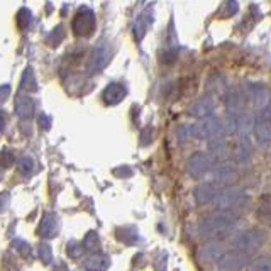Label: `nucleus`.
<instances>
[{
  "label": "nucleus",
  "instance_id": "f257e3e1",
  "mask_svg": "<svg viewBox=\"0 0 271 271\" xmlns=\"http://www.w3.org/2000/svg\"><path fill=\"white\" fill-rule=\"evenodd\" d=\"M239 220V215L236 212L227 211H215L202 217L198 222V234L202 239L217 242V239H222L232 232Z\"/></svg>",
  "mask_w": 271,
  "mask_h": 271
},
{
  "label": "nucleus",
  "instance_id": "f03ea898",
  "mask_svg": "<svg viewBox=\"0 0 271 271\" xmlns=\"http://www.w3.org/2000/svg\"><path fill=\"white\" fill-rule=\"evenodd\" d=\"M251 204V198L239 186H226V188H220L219 195H217L215 205L217 211H227V212H236V211H242L247 205Z\"/></svg>",
  "mask_w": 271,
  "mask_h": 271
},
{
  "label": "nucleus",
  "instance_id": "7ed1b4c3",
  "mask_svg": "<svg viewBox=\"0 0 271 271\" xmlns=\"http://www.w3.org/2000/svg\"><path fill=\"white\" fill-rule=\"evenodd\" d=\"M265 241H266L265 231H261V229L258 227H249L246 229V231L238 232V234L232 238V246H234V249L251 254L254 253V251H258L259 247L265 244Z\"/></svg>",
  "mask_w": 271,
  "mask_h": 271
},
{
  "label": "nucleus",
  "instance_id": "20e7f679",
  "mask_svg": "<svg viewBox=\"0 0 271 271\" xmlns=\"http://www.w3.org/2000/svg\"><path fill=\"white\" fill-rule=\"evenodd\" d=\"M213 165H215V161L207 151H195L186 161V173L198 180V178L205 177L209 171H212L215 168Z\"/></svg>",
  "mask_w": 271,
  "mask_h": 271
},
{
  "label": "nucleus",
  "instance_id": "39448f33",
  "mask_svg": "<svg viewBox=\"0 0 271 271\" xmlns=\"http://www.w3.org/2000/svg\"><path fill=\"white\" fill-rule=\"evenodd\" d=\"M197 134L198 139H205V141H213V139H220V137L227 136V129H226V122L219 117H207V119H202L197 124Z\"/></svg>",
  "mask_w": 271,
  "mask_h": 271
},
{
  "label": "nucleus",
  "instance_id": "423d86ee",
  "mask_svg": "<svg viewBox=\"0 0 271 271\" xmlns=\"http://www.w3.org/2000/svg\"><path fill=\"white\" fill-rule=\"evenodd\" d=\"M213 173V183H217L219 186H234V183L239 180V170L236 166V163H219L212 170Z\"/></svg>",
  "mask_w": 271,
  "mask_h": 271
},
{
  "label": "nucleus",
  "instance_id": "0eeeda50",
  "mask_svg": "<svg viewBox=\"0 0 271 271\" xmlns=\"http://www.w3.org/2000/svg\"><path fill=\"white\" fill-rule=\"evenodd\" d=\"M251 259V254L247 253H242V251H229V253L224 254L220 258V261L217 263V268L220 271H238V270H242L244 266H249Z\"/></svg>",
  "mask_w": 271,
  "mask_h": 271
},
{
  "label": "nucleus",
  "instance_id": "6e6552de",
  "mask_svg": "<svg viewBox=\"0 0 271 271\" xmlns=\"http://www.w3.org/2000/svg\"><path fill=\"white\" fill-rule=\"evenodd\" d=\"M95 29V14L90 9H80L73 19V32L76 36H90Z\"/></svg>",
  "mask_w": 271,
  "mask_h": 271
},
{
  "label": "nucleus",
  "instance_id": "1a4fd4ad",
  "mask_svg": "<svg viewBox=\"0 0 271 271\" xmlns=\"http://www.w3.org/2000/svg\"><path fill=\"white\" fill-rule=\"evenodd\" d=\"M220 192V186L213 181H202L198 183L193 190V198L198 205H207V204H213L215 202L217 195Z\"/></svg>",
  "mask_w": 271,
  "mask_h": 271
},
{
  "label": "nucleus",
  "instance_id": "9d476101",
  "mask_svg": "<svg viewBox=\"0 0 271 271\" xmlns=\"http://www.w3.org/2000/svg\"><path fill=\"white\" fill-rule=\"evenodd\" d=\"M247 97H249V100L253 102V105L256 107L259 112L266 110V107L271 102L270 90L265 85H261V83H253V85L247 87Z\"/></svg>",
  "mask_w": 271,
  "mask_h": 271
},
{
  "label": "nucleus",
  "instance_id": "9b49d317",
  "mask_svg": "<svg viewBox=\"0 0 271 271\" xmlns=\"http://www.w3.org/2000/svg\"><path fill=\"white\" fill-rule=\"evenodd\" d=\"M253 132L259 144H263V146L271 144V117L266 116L265 112H259V116L254 119Z\"/></svg>",
  "mask_w": 271,
  "mask_h": 271
},
{
  "label": "nucleus",
  "instance_id": "f8f14e48",
  "mask_svg": "<svg viewBox=\"0 0 271 271\" xmlns=\"http://www.w3.org/2000/svg\"><path fill=\"white\" fill-rule=\"evenodd\" d=\"M110 58H112V49H110L107 44L98 46L89 61V71L90 73H98V71H102L107 64H109Z\"/></svg>",
  "mask_w": 271,
  "mask_h": 271
},
{
  "label": "nucleus",
  "instance_id": "ddd939ff",
  "mask_svg": "<svg viewBox=\"0 0 271 271\" xmlns=\"http://www.w3.org/2000/svg\"><path fill=\"white\" fill-rule=\"evenodd\" d=\"M213 110H215V98L212 95H204L198 100L190 107V114L197 119H207V117H212Z\"/></svg>",
  "mask_w": 271,
  "mask_h": 271
},
{
  "label": "nucleus",
  "instance_id": "4468645a",
  "mask_svg": "<svg viewBox=\"0 0 271 271\" xmlns=\"http://www.w3.org/2000/svg\"><path fill=\"white\" fill-rule=\"evenodd\" d=\"M58 231H60V220H58V215L55 212H46L41 219V224H39V232L41 238L44 239H53L58 236Z\"/></svg>",
  "mask_w": 271,
  "mask_h": 271
},
{
  "label": "nucleus",
  "instance_id": "2eb2a0df",
  "mask_svg": "<svg viewBox=\"0 0 271 271\" xmlns=\"http://www.w3.org/2000/svg\"><path fill=\"white\" fill-rule=\"evenodd\" d=\"M224 254H226V251L220 242H209L198 249V259L202 263H215L217 265Z\"/></svg>",
  "mask_w": 271,
  "mask_h": 271
},
{
  "label": "nucleus",
  "instance_id": "dca6fc26",
  "mask_svg": "<svg viewBox=\"0 0 271 271\" xmlns=\"http://www.w3.org/2000/svg\"><path fill=\"white\" fill-rule=\"evenodd\" d=\"M125 95H127L125 87L122 85V83L114 82V83H109V85L105 87L104 93H102V98H104V102L107 105H117L124 100Z\"/></svg>",
  "mask_w": 271,
  "mask_h": 271
},
{
  "label": "nucleus",
  "instance_id": "f3484780",
  "mask_svg": "<svg viewBox=\"0 0 271 271\" xmlns=\"http://www.w3.org/2000/svg\"><path fill=\"white\" fill-rule=\"evenodd\" d=\"M209 154L213 158L215 163H224L229 159L231 156V151H229V146H227V141L226 137H220V139H213V141H209Z\"/></svg>",
  "mask_w": 271,
  "mask_h": 271
},
{
  "label": "nucleus",
  "instance_id": "a211bd4d",
  "mask_svg": "<svg viewBox=\"0 0 271 271\" xmlns=\"http://www.w3.org/2000/svg\"><path fill=\"white\" fill-rule=\"evenodd\" d=\"M82 266L85 271H107L110 266V258L102 253H93L83 259Z\"/></svg>",
  "mask_w": 271,
  "mask_h": 271
},
{
  "label": "nucleus",
  "instance_id": "6ab92c4d",
  "mask_svg": "<svg viewBox=\"0 0 271 271\" xmlns=\"http://www.w3.org/2000/svg\"><path fill=\"white\" fill-rule=\"evenodd\" d=\"M226 109H227V114L229 116H241L244 110V98L242 95L239 93L238 90H231L227 91L226 95Z\"/></svg>",
  "mask_w": 271,
  "mask_h": 271
},
{
  "label": "nucleus",
  "instance_id": "aec40b11",
  "mask_svg": "<svg viewBox=\"0 0 271 271\" xmlns=\"http://www.w3.org/2000/svg\"><path fill=\"white\" fill-rule=\"evenodd\" d=\"M234 158L241 165H246V163L251 161V158H253V146H251V141L247 139V136L239 137L238 146L234 150Z\"/></svg>",
  "mask_w": 271,
  "mask_h": 271
},
{
  "label": "nucleus",
  "instance_id": "412c9836",
  "mask_svg": "<svg viewBox=\"0 0 271 271\" xmlns=\"http://www.w3.org/2000/svg\"><path fill=\"white\" fill-rule=\"evenodd\" d=\"M15 114L22 120H29L34 114V102L28 95H17L15 98Z\"/></svg>",
  "mask_w": 271,
  "mask_h": 271
},
{
  "label": "nucleus",
  "instance_id": "4be33fe9",
  "mask_svg": "<svg viewBox=\"0 0 271 271\" xmlns=\"http://www.w3.org/2000/svg\"><path fill=\"white\" fill-rule=\"evenodd\" d=\"M256 215L263 224H266V226L271 227V193L259 198Z\"/></svg>",
  "mask_w": 271,
  "mask_h": 271
},
{
  "label": "nucleus",
  "instance_id": "5701e85b",
  "mask_svg": "<svg viewBox=\"0 0 271 271\" xmlns=\"http://www.w3.org/2000/svg\"><path fill=\"white\" fill-rule=\"evenodd\" d=\"M151 22H152V15H151L150 10H146V12H144L136 21V24H134V36H136L137 41H141L144 37V34L148 32V29H150Z\"/></svg>",
  "mask_w": 271,
  "mask_h": 271
},
{
  "label": "nucleus",
  "instance_id": "b1692460",
  "mask_svg": "<svg viewBox=\"0 0 271 271\" xmlns=\"http://www.w3.org/2000/svg\"><path fill=\"white\" fill-rule=\"evenodd\" d=\"M177 139H178V143H181V144L190 143V141H193V139H198V134H197V124H186V125H181V127L177 131Z\"/></svg>",
  "mask_w": 271,
  "mask_h": 271
},
{
  "label": "nucleus",
  "instance_id": "393cba45",
  "mask_svg": "<svg viewBox=\"0 0 271 271\" xmlns=\"http://www.w3.org/2000/svg\"><path fill=\"white\" fill-rule=\"evenodd\" d=\"M82 244H83V249L90 251V254L98 253V247H100V238H98V234L95 231H90L89 234L85 236V239H83Z\"/></svg>",
  "mask_w": 271,
  "mask_h": 271
},
{
  "label": "nucleus",
  "instance_id": "a878e982",
  "mask_svg": "<svg viewBox=\"0 0 271 271\" xmlns=\"http://www.w3.org/2000/svg\"><path fill=\"white\" fill-rule=\"evenodd\" d=\"M117 239L124 244H136L137 242V231L132 227H124L117 231Z\"/></svg>",
  "mask_w": 271,
  "mask_h": 271
},
{
  "label": "nucleus",
  "instance_id": "bb28decb",
  "mask_svg": "<svg viewBox=\"0 0 271 271\" xmlns=\"http://www.w3.org/2000/svg\"><path fill=\"white\" fill-rule=\"evenodd\" d=\"M246 271H271V256L258 258L254 261H251V265L247 266Z\"/></svg>",
  "mask_w": 271,
  "mask_h": 271
},
{
  "label": "nucleus",
  "instance_id": "cd10ccee",
  "mask_svg": "<svg viewBox=\"0 0 271 271\" xmlns=\"http://www.w3.org/2000/svg\"><path fill=\"white\" fill-rule=\"evenodd\" d=\"M21 89L22 90H28V91H32L37 89V83H36V78H34V71L28 68L22 75V82H21Z\"/></svg>",
  "mask_w": 271,
  "mask_h": 271
},
{
  "label": "nucleus",
  "instance_id": "c85d7f7f",
  "mask_svg": "<svg viewBox=\"0 0 271 271\" xmlns=\"http://www.w3.org/2000/svg\"><path fill=\"white\" fill-rule=\"evenodd\" d=\"M17 170L21 175H24V177H28V175L32 173L34 170V159L30 158V156H22L21 159H19L17 163Z\"/></svg>",
  "mask_w": 271,
  "mask_h": 271
},
{
  "label": "nucleus",
  "instance_id": "c756f323",
  "mask_svg": "<svg viewBox=\"0 0 271 271\" xmlns=\"http://www.w3.org/2000/svg\"><path fill=\"white\" fill-rule=\"evenodd\" d=\"M37 254H39V259L44 265H49V263L53 261V251L48 242H41L39 246H37Z\"/></svg>",
  "mask_w": 271,
  "mask_h": 271
},
{
  "label": "nucleus",
  "instance_id": "7c9ffc66",
  "mask_svg": "<svg viewBox=\"0 0 271 271\" xmlns=\"http://www.w3.org/2000/svg\"><path fill=\"white\" fill-rule=\"evenodd\" d=\"M64 37V29L63 26H56L55 30L48 36V44L49 46H58Z\"/></svg>",
  "mask_w": 271,
  "mask_h": 271
},
{
  "label": "nucleus",
  "instance_id": "2f4dec72",
  "mask_svg": "<svg viewBox=\"0 0 271 271\" xmlns=\"http://www.w3.org/2000/svg\"><path fill=\"white\" fill-rule=\"evenodd\" d=\"M12 247L21 254L22 258H29L30 256V246L26 241H21V239H15L12 242Z\"/></svg>",
  "mask_w": 271,
  "mask_h": 271
},
{
  "label": "nucleus",
  "instance_id": "473e14b6",
  "mask_svg": "<svg viewBox=\"0 0 271 271\" xmlns=\"http://www.w3.org/2000/svg\"><path fill=\"white\" fill-rule=\"evenodd\" d=\"M83 244L82 242H70L66 246V253H68V256L70 258H73V259H76V258H80L82 256V253H83Z\"/></svg>",
  "mask_w": 271,
  "mask_h": 271
},
{
  "label": "nucleus",
  "instance_id": "72a5a7b5",
  "mask_svg": "<svg viewBox=\"0 0 271 271\" xmlns=\"http://www.w3.org/2000/svg\"><path fill=\"white\" fill-rule=\"evenodd\" d=\"M29 24H30V12L22 9L21 12L17 14V26L21 29H26V28H29Z\"/></svg>",
  "mask_w": 271,
  "mask_h": 271
},
{
  "label": "nucleus",
  "instance_id": "f704fd0d",
  "mask_svg": "<svg viewBox=\"0 0 271 271\" xmlns=\"http://www.w3.org/2000/svg\"><path fill=\"white\" fill-rule=\"evenodd\" d=\"M2 158H3V166H5V168H10V166L14 165L15 154H14L12 151L5 150V151H3V154H2Z\"/></svg>",
  "mask_w": 271,
  "mask_h": 271
},
{
  "label": "nucleus",
  "instance_id": "c9c22d12",
  "mask_svg": "<svg viewBox=\"0 0 271 271\" xmlns=\"http://www.w3.org/2000/svg\"><path fill=\"white\" fill-rule=\"evenodd\" d=\"M39 125L44 129V131H48V129L51 127V117L46 116V114H43V116L39 117Z\"/></svg>",
  "mask_w": 271,
  "mask_h": 271
},
{
  "label": "nucleus",
  "instance_id": "e433bc0d",
  "mask_svg": "<svg viewBox=\"0 0 271 271\" xmlns=\"http://www.w3.org/2000/svg\"><path fill=\"white\" fill-rule=\"evenodd\" d=\"M227 9H229V14H236V12H238V9H239L238 2H236V0H229Z\"/></svg>",
  "mask_w": 271,
  "mask_h": 271
},
{
  "label": "nucleus",
  "instance_id": "4c0bfd02",
  "mask_svg": "<svg viewBox=\"0 0 271 271\" xmlns=\"http://www.w3.org/2000/svg\"><path fill=\"white\" fill-rule=\"evenodd\" d=\"M9 91H10V87L9 85H3L2 87V100L5 102L7 97H9Z\"/></svg>",
  "mask_w": 271,
  "mask_h": 271
},
{
  "label": "nucleus",
  "instance_id": "58836bf2",
  "mask_svg": "<svg viewBox=\"0 0 271 271\" xmlns=\"http://www.w3.org/2000/svg\"><path fill=\"white\" fill-rule=\"evenodd\" d=\"M53 271H68V266H64V265H60V266H56Z\"/></svg>",
  "mask_w": 271,
  "mask_h": 271
}]
</instances>
